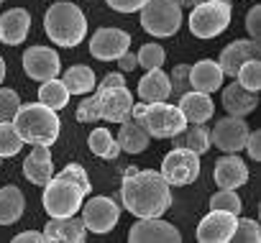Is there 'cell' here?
Instances as JSON below:
<instances>
[{
  "label": "cell",
  "mask_w": 261,
  "mask_h": 243,
  "mask_svg": "<svg viewBox=\"0 0 261 243\" xmlns=\"http://www.w3.org/2000/svg\"><path fill=\"white\" fill-rule=\"evenodd\" d=\"M169 95H172L169 74L162 72V67L146 69V74L139 82V97L144 102H162V100H169Z\"/></svg>",
  "instance_id": "obj_23"
},
{
  "label": "cell",
  "mask_w": 261,
  "mask_h": 243,
  "mask_svg": "<svg viewBox=\"0 0 261 243\" xmlns=\"http://www.w3.org/2000/svg\"><path fill=\"white\" fill-rule=\"evenodd\" d=\"M90 177L80 164H67L57 177L44 184V210L51 218L77 215L82 200L90 195Z\"/></svg>",
  "instance_id": "obj_3"
},
{
  "label": "cell",
  "mask_w": 261,
  "mask_h": 243,
  "mask_svg": "<svg viewBox=\"0 0 261 243\" xmlns=\"http://www.w3.org/2000/svg\"><path fill=\"white\" fill-rule=\"evenodd\" d=\"M223 107L230 113V115H238V118H246L248 113H253L258 107V92H251L246 87H241L238 82L236 85H228L223 90Z\"/></svg>",
  "instance_id": "obj_24"
},
{
  "label": "cell",
  "mask_w": 261,
  "mask_h": 243,
  "mask_svg": "<svg viewBox=\"0 0 261 243\" xmlns=\"http://www.w3.org/2000/svg\"><path fill=\"white\" fill-rule=\"evenodd\" d=\"M31 29V16L26 8H11L0 16V41L6 46H18L26 41Z\"/></svg>",
  "instance_id": "obj_19"
},
{
  "label": "cell",
  "mask_w": 261,
  "mask_h": 243,
  "mask_svg": "<svg viewBox=\"0 0 261 243\" xmlns=\"http://www.w3.org/2000/svg\"><path fill=\"white\" fill-rule=\"evenodd\" d=\"M13 240H16V243H31V240H34V243H44L46 235L39 233V230H26V233H18Z\"/></svg>",
  "instance_id": "obj_42"
},
{
  "label": "cell",
  "mask_w": 261,
  "mask_h": 243,
  "mask_svg": "<svg viewBox=\"0 0 261 243\" xmlns=\"http://www.w3.org/2000/svg\"><path fill=\"white\" fill-rule=\"evenodd\" d=\"M128 46L130 36L123 29H97L90 39V54L100 62H115Z\"/></svg>",
  "instance_id": "obj_13"
},
{
  "label": "cell",
  "mask_w": 261,
  "mask_h": 243,
  "mask_svg": "<svg viewBox=\"0 0 261 243\" xmlns=\"http://www.w3.org/2000/svg\"><path fill=\"white\" fill-rule=\"evenodd\" d=\"M105 3L113 8V11H120V13H136L144 8L146 0H105Z\"/></svg>",
  "instance_id": "obj_39"
},
{
  "label": "cell",
  "mask_w": 261,
  "mask_h": 243,
  "mask_svg": "<svg viewBox=\"0 0 261 243\" xmlns=\"http://www.w3.org/2000/svg\"><path fill=\"white\" fill-rule=\"evenodd\" d=\"M164 59H167V51H164L159 44H144V46L139 49V54H136V62H139V67H144V69L162 67Z\"/></svg>",
  "instance_id": "obj_34"
},
{
  "label": "cell",
  "mask_w": 261,
  "mask_h": 243,
  "mask_svg": "<svg viewBox=\"0 0 261 243\" xmlns=\"http://www.w3.org/2000/svg\"><path fill=\"white\" fill-rule=\"evenodd\" d=\"M130 107H134V95L125 87L123 74L110 72L95 87V95L77 105V120L80 123H95V120L123 123L125 118H130Z\"/></svg>",
  "instance_id": "obj_2"
},
{
  "label": "cell",
  "mask_w": 261,
  "mask_h": 243,
  "mask_svg": "<svg viewBox=\"0 0 261 243\" xmlns=\"http://www.w3.org/2000/svg\"><path fill=\"white\" fill-rule=\"evenodd\" d=\"M130 118L151 139H172L174 133H179L187 126L182 110L177 105H169L167 100H162V102H144L141 100L130 107Z\"/></svg>",
  "instance_id": "obj_5"
},
{
  "label": "cell",
  "mask_w": 261,
  "mask_h": 243,
  "mask_svg": "<svg viewBox=\"0 0 261 243\" xmlns=\"http://www.w3.org/2000/svg\"><path fill=\"white\" fill-rule=\"evenodd\" d=\"M236 82L251 92H258L261 90V64H258V57L256 59H248L238 67L236 72Z\"/></svg>",
  "instance_id": "obj_32"
},
{
  "label": "cell",
  "mask_w": 261,
  "mask_h": 243,
  "mask_svg": "<svg viewBox=\"0 0 261 243\" xmlns=\"http://www.w3.org/2000/svg\"><path fill=\"white\" fill-rule=\"evenodd\" d=\"M256 57H258V41H253V39H236V41H230V44L220 51L218 67H220L223 74L236 77L238 67H241L243 62H248V59H256Z\"/></svg>",
  "instance_id": "obj_17"
},
{
  "label": "cell",
  "mask_w": 261,
  "mask_h": 243,
  "mask_svg": "<svg viewBox=\"0 0 261 243\" xmlns=\"http://www.w3.org/2000/svg\"><path fill=\"white\" fill-rule=\"evenodd\" d=\"M223 77L225 74L220 72L218 62H213V59H202V62L190 67V87L197 90V92H207L210 95V92L220 90Z\"/></svg>",
  "instance_id": "obj_22"
},
{
  "label": "cell",
  "mask_w": 261,
  "mask_h": 243,
  "mask_svg": "<svg viewBox=\"0 0 261 243\" xmlns=\"http://www.w3.org/2000/svg\"><path fill=\"white\" fill-rule=\"evenodd\" d=\"M44 235L49 243L59 240V243H82L87 238V228L82 223V218L77 215H67V218H51L44 225Z\"/></svg>",
  "instance_id": "obj_18"
},
{
  "label": "cell",
  "mask_w": 261,
  "mask_h": 243,
  "mask_svg": "<svg viewBox=\"0 0 261 243\" xmlns=\"http://www.w3.org/2000/svg\"><path fill=\"white\" fill-rule=\"evenodd\" d=\"M238 215L225 212V210H210L200 225H197V240L200 243H228L233 235Z\"/></svg>",
  "instance_id": "obj_15"
},
{
  "label": "cell",
  "mask_w": 261,
  "mask_h": 243,
  "mask_svg": "<svg viewBox=\"0 0 261 243\" xmlns=\"http://www.w3.org/2000/svg\"><path fill=\"white\" fill-rule=\"evenodd\" d=\"M174 146H182V149H190L195 154H205L210 149V131L202 126V123H192V126H185L179 133L172 136Z\"/></svg>",
  "instance_id": "obj_27"
},
{
  "label": "cell",
  "mask_w": 261,
  "mask_h": 243,
  "mask_svg": "<svg viewBox=\"0 0 261 243\" xmlns=\"http://www.w3.org/2000/svg\"><path fill=\"white\" fill-rule=\"evenodd\" d=\"M87 146H90V151H92L95 156L108 159V161L118 159V154H120V146H118V141L110 136L108 128H95V131L87 136Z\"/></svg>",
  "instance_id": "obj_29"
},
{
  "label": "cell",
  "mask_w": 261,
  "mask_h": 243,
  "mask_svg": "<svg viewBox=\"0 0 261 243\" xmlns=\"http://www.w3.org/2000/svg\"><path fill=\"white\" fill-rule=\"evenodd\" d=\"M59 126L62 120L57 110L46 107L44 102H21L18 113L13 115V128L18 131L21 141L34 146H54V141L59 139Z\"/></svg>",
  "instance_id": "obj_4"
},
{
  "label": "cell",
  "mask_w": 261,
  "mask_h": 243,
  "mask_svg": "<svg viewBox=\"0 0 261 243\" xmlns=\"http://www.w3.org/2000/svg\"><path fill=\"white\" fill-rule=\"evenodd\" d=\"M23 149V141L18 131L13 128V120H0V159L16 156Z\"/></svg>",
  "instance_id": "obj_31"
},
{
  "label": "cell",
  "mask_w": 261,
  "mask_h": 243,
  "mask_svg": "<svg viewBox=\"0 0 261 243\" xmlns=\"http://www.w3.org/2000/svg\"><path fill=\"white\" fill-rule=\"evenodd\" d=\"M0 167H3V161H0Z\"/></svg>",
  "instance_id": "obj_45"
},
{
  "label": "cell",
  "mask_w": 261,
  "mask_h": 243,
  "mask_svg": "<svg viewBox=\"0 0 261 243\" xmlns=\"http://www.w3.org/2000/svg\"><path fill=\"white\" fill-rule=\"evenodd\" d=\"M177 107L182 110L187 123H205V120H210L213 113H215V105H213L210 95L207 92H197V90H187L179 97Z\"/></svg>",
  "instance_id": "obj_20"
},
{
  "label": "cell",
  "mask_w": 261,
  "mask_h": 243,
  "mask_svg": "<svg viewBox=\"0 0 261 243\" xmlns=\"http://www.w3.org/2000/svg\"><path fill=\"white\" fill-rule=\"evenodd\" d=\"M230 23L228 0H200L190 13V31L197 39H215Z\"/></svg>",
  "instance_id": "obj_7"
},
{
  "label": "cell",
  "mask_w": 261,
  "mask_h": 243,
  "mask_svg": "<svg viewBox=\"0 0 261 243\" xmlns=\"http://www.w3.org/2000/svg\"><path fill=\"white\" fill-rule=\"evenodd\" d=\"M169 85H172V95H177V97H182L187 90H192L190 87V64H177L169 74Z\"/></svg>",
  "instance_id": "obj_37"
},
{
  "label": "cell",
  "mask_w": 261,
  "mask_h": 243,
  "mask_svg": "<svg viewBox=\"0 0 261 243\" xmlns=\"http://www.w3.org/2000/svg\"><path fill=\"white\" fill-rule=\"evenodd\" d=\"M169 187H185L192 184L200 177V154L190 151V149H172L164 161H162V172H159Z\"/></svg>",
  "instance_id": "obj_9"
},
{
  "label": "cell",
  "mask_w": 261,
  "mask_h": 243,
  "mask_svg": "<svg viewBox=\"0 0 261 243\" xmlns=\"http://www.w3.org/2000/svg\"><path fill=\"white\" fill-rule=\"evenodd\" d=\"M23 174L29 182L44 187L54 177V164H51V151L49 146H34V151L23 161Z\"/></svg>",
  "instance_id": "obj_21"
},
{
  "label": "cell",
  "mask_w": 261,
  "mask_h": 243,
  "mask_svg": "<svg viewBox=\"0 0 261 243\" xmlns=\"http://www.w3.org/2000/svg\"><path fill=\"white\" fill-rule=\"evenodd\" d=\"M210 207L213 210H225V212H233L238 215L241 212V197L236 195V190H220L210 197Z\"/></svg>",
  "instance_id": "obj_35"
},
{
  "label": "cell",
  "mask_w": 261,
  "mask_h": 243,
  "mask_svg": "<svg viewBox=\"0 0 261 243\" xmlns=\"http://www.w3.org/2000/svg\"><path fill=\"white\" fill-rule=\"evenodd\" d=\"M59 67H62L59 54L51 46H29L23 51V72L31 79L46 82L59 74Z\"/></svg>",
  "instance_id": "obj_14"
},
{
  "label": "cell",
  "mask_w": 261,
  "mask_h": 243,
  "mask_svg": "<svg viewBox=\"0 0 261 243\" xmlns=\"http://www.w3.org/2000/svg\"><path fill=\"white\" fill-rule=\"evenodd\" d=\"M26 207V197L16 184H8L0 190V225H13L21 220Z\"/></svg>",
  "instance_id": "obj_26"
},
{
  "label": "cell",
  "mask_w": 261,
  "mask_h": 243,
  "mask_svg": "<svg viewBox=\"0 0 261 243\" xmlns=\"http://www.w3.org/2000/svg\"><path fill=\"white\" fill-rule=\"evenodd\" d=\"M113 200L136 218H162L172 207V190L159 172L128 167Z\"/></svg>",
  "instance_id": "obj_1"
},
{
  "label": "cell",
  "mask_w": 261,
  "mask_h": 243,
  "mask_svg": "<svg viewBox=\"0 0 261 243\" xmlns=\"http://www.w3.org/2000/svg\"><path fill=\"white\" fill-rule=\"evenodd\" d=\"M246 139H248V123L238 115H228L215 123L210 133V146H218L225 154H238L246 146Z\"/></svg>",
  "instance_id": "obj_11"
},
{
  "label": "cell",
  "mask_w": 261,
  "mask_h": 243,
  "mask_svg": "<svg viewBox=\"0 0 261 243\" xmlns=\"http://www.w3.org/2000/svg\"><path fill=\"white\" fill-rule=\"evenodd\" d=\"M128 240L130 243H179L182 233L167 220L139 218V223H134L128 230Z\"/></svg>",
  "instance_id": "obj_12"
},
{
  "label": "cell",
  "mask_w": 261,
  "mask_h": 243,
  "mask_svg": "<svg viewBox=\"0 0 261 243\" xmlns=\"http://www.w3.org/2000/svg\"><path fill=\"white\" fill-rule=\"evenodd\" d=\"M62 82H64V87L69 90V95H87V92L95 90V72H92L90 67L77 64V67H69V69L64 72Z\"/></svg>",
  "instance_id": "obj_28"
},
{
  "label": "cell",
  "mask_w": 261,
  "mask_h": 243,
  "mask_svg": "<svg viewBox=\"0 0 261 243\" xmlns=\"http://www.w3.org/2000/svg\"><path fill=\"white\" fill-rule=\"evenodd\" d=\"M243 149L248 151V156L253 161H258L261 159V131H248V139H246V146Z\"/></svg>",
  "instance_id": "obj_40"
},
{
  "label": "cell",
  "mask_w": 261,
  "mask_h": 243,
  "mask_svg": "<svg viewBox=\"0 0 261 243\" xmlns=\"http://www.w3.org/2000/svg\"><path fill=\"white\" fill-rule=\"evenodd\" d=\"M44 31L57 46L72 49L85 39L87 18L74 3H54L44 16Z\"/></svg>",
  "instance_id": "obj_6"
},
{
  "label": "cell",
  "mask_w": 261,
  "mask_h": 243,
  "mask_svg": "<svg viewBox=\"0 0 261 243\" xmlns=\"http://www.w3.org/2000/svg\"><path fill=\"white\" fill-rule=\"evenodd\" d=\"M120 218V207L110 197H90L82 205V223L92 233H110Z\"/></svg>",
  "instance_id": "obj_10"
},
{
  "label": "cell",
  "mask_w": 261,
  "mask_h": 243,
  "mask_svg": "<svg viewBox=\"0 0 261 243\" xmlns=\"http://www.w3.org/2000/svg\"><path fill=\"white\" fill-rule=\"evenodd\" d=\"M39 102H44V105L51 107V110H62V107H67V102H69V90L64 87L62 79L51 77V79H46V82L39 87Z\"/></svg>",
  "instance_id": "obj_30"
},
{
  "label": "cell",
  "mask_w": 261,
  "mask_h": 243,
  "mask_svg": "<svg viewBox=\"0 0 261 243\" xmlns=\"http://www.w3.org/2000/svg\"><path fill=\"white\" fill-rule=\"evenodd\" d=\"M213 179L220 190H236V187H243L248 182V167L243 164L241 156L236 154H228L223 159L215 161L213 167Z\"/></svg>",
  "instance_id": "obj_16"
},
{
  "label": "cell",
  "mask_w": 261,
  "mask_h": 243,
  "mask_svg": "<svg viewBox=\"0 0 261 243\" xmlns=\"http://www.w3.org/2000/svg\"><path fill=\"white\" fill-rule=\"evenodd\" d=\"M246 31H248V36L253 41H261V8L258 6H253L248 11V16H246Z\"/></svg>",
  "instance_id": "obj_38"
},
{
  "label": "cell",
  "mask_w": 261,
  "mask_h": 243,
  "mask_svg": "<svg viewBox=\"0 0 261 243\" xmlns=\"http://www.w3.org/2000/svg\"><path fill=\"white\" fill-rule=\"evenodd\" d=\"M3 79H6V59L0 57V85H3Z\"/></svg>",
  "instance_id": "obj_44"
},
{
  "label": "cell",
  "mask_w": 261,
  "mask_h": 243,
  "mask_svg": "<svg viewBox=\"0 0 261 243\" xmlns=\"http://www.w3.org/2000/svg\"><path fill=\"white\" fill-rule=\"evenodd\" d=\"M141 26L156 39L174 36L182 26V8L177 0H146L141 8Z\"/></svg>",
  "instance_id": "obj_8"
},
{
  "label": "cell",
  "mask_w": 261,
  "mask_h": 243,
  "mask_svg": "<svg viewBox=\"0 0 261 243\" xmlns=\"http://www.w3.org/2000/svg\"><path fill=\"white\" fill-rule=\"evenodd\" d=\"M115 62H118L120 72H130V69H136V67H139V62H136V54H134V51H123Z\"/></svg>",
  "instance_id": "obj_41"
},
{
  "label": "cell",
  "mask_w": 261,
  "mask_h": 243,
  "mask_svg": "<svg viewBox=\"0 0 261 243\" xmlns=\"http://www.w3.org/2000/svg\"><path fill=\"white\" fill-rule=\"evenodd\" d=\"M21 107V97L11 87H0V120H13Z\"/></svg>",
  "instance_id": "obj_36"
},
{
  "label": "cell",
  "mask_w": 261,
  "mask_h": 243,
  "mask_svg": "<svg viewBox=\"0 0 261 243\" xmlns=\"http://www.w3.org/2000/svg\"><path fill=\"white\" fill-rule=\"evenodd\" d=\"M230 240H233V243H258V240H261V228H258V223L251 220V218L236 220V228H233Z\"/></svg>",
  "instance_id": "obj_33"
},
{
  "label": "cell",
  "mask_w": 261,
  "mask_h": 243,
  "mask_svg": "<svg viewBox=\"0 0 261 243\" xmlns=\"http://www.w3.org/2000/svg\"><path fill=\"white\" fill-rule=\"evenodd\" d=\"M0 3H3V0H0Z\"/></svg>",
  "instance_id": "obj_46"
},
{
  "label": "cell",
  "mask_w": 261,
  "mask_h": 243,
  "mask_svg": "<svg viewBox=\"0 0 261 243\" xmlns=\"http://www.w3.org/2000/svg\"><path fill=\"white\" fill-rule=\"evenodd\" d=\"M197 3H200V0H177V6H179V8H195Z\"/></svg>",
  "instance_id": "obj_43"
},
{
  "label": "cell",
  "mask_w": 261,
  "mask_h": 243,
  "mask_svg": "<svg viewBox=\"0 0 261 243\" xmlns=\"http://www.w3.org/2000/svg\"><path fill=\"white\" fill-rule=\"evenodd\" d=\"M120 126V131H118V146H120V151H128V154H141V151H146L149 149V141H151V136L136 123L134 118H125L123 123H118Z\"/></svg>",
  "instance_id": "obj_25"
}]
</instances>
